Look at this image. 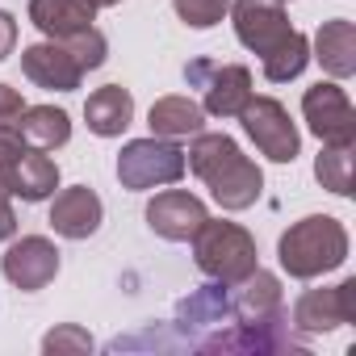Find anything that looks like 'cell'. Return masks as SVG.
<instances>
[{
	"label": "cell",
	"instance_id": "cell-21",
	"mask_svg": "<svg viewBox=\"0 0 356 356\" xmlns=\"http://www.w3.org/2000/svg\"><path fill=\"white\" fill-rule=\"evenodd\" d=\"M352 147L356 143H323V151L314 159L318 185L335 197H352Z\"/></svg>",
	"mask_w": 356,
	"mask_h": 356
},
{
	"label": "cell",
	"instance_id": "cell-28",
	"mask_svg": "<svg viewBox=\"0 0 356 356\" xmlns=\"http://www.w3.org/2000/svg\"><path fill=\"white\" fill-rule=\"evenodd\" d=\"M9 197H13V193H9V181H5V172H0V243L17 235V214H13Z\"/></svg>",
	"mask_w": 356,
	"mask_h": 356
},
{
	"label": "cell",
	"instance_id": "cell-25",
	"mask_svg": "<svg viewBox=\"0 0 356 356\" xmlns=\"http://www.w3.org/2000/svg\"><path fill=\"white\" fill-rule=\"evenodd\" d=\"M42 352H55V356L59 352H92V335L84 327H76V323H63L42 339Z\"/></svg>",
	"mask_w": 356,
	"mask_h": 356
},
{
	"label": "cell",
	"instance_id": "cell-20",
	"mask_svg": "<svg viewBox=\"0 0 356 356\" xmlns=\"http://www.w3.org/2000/svg\"><path fill=\"white\" fill-rule=\"evenodd\" d=\"M17 134L26 138V147L55 151L72 138V118L59 105H26V113L17 118Z\"/></svg>",
	"mask_w": 356,
	"mask_h": 356
},
{
	"label": "cell",
	"instance_id": "cell-30",
	"mask_svg": "<svg viewBox=\"0 0 356 356\" xmlns=\"http://www.w3.org/2000/svg\"><path fill=\"white\" fill-rule=\"evenodd\" d=\"M97 9H113V5H122V0H92Z\"/></svg>",
	"mask_w": 356,
	"mask_h": 356
},
{
	"label": "cell",
	"instance_id": "cell-14",
	"mask_svg": "<svg viewBox=\"0 0 356 356\" xmlns=\"http://www.w3.org/2000/svg\"><path fill=\"white\" fill-rule=\"evenodd\" d=\"M101 218H105V206H101V197L88 185L63 189L55 197V206H51V227L63 239H88V235H97L101 231Z\"/></svg>",
	"mask_w": 356,
	"mask_h": 356
},
{
	"label": "cell",
	"instance_id": "cell-3",
	"mask_svg": "<svg viewBox=\"0 0 356 356\" xmlns=\"http://www.w3.org/2000/svg\"><path fill=\"white\" fill-rule=\"evenodd\" d=\"M189 243H193V260H197V268H202L210 281L227 285V289H235L239 281H248V277L260 268L256 239H252V231H243L239 222L206 218Z\"/></svg>",
	"mask_w": 356,
	"mask_h": 356
},
{
	"label": "cell",
	"instance_id": "cell-8",
	"mask_svg": "<svg viewBox=\"0 0 356 356\" xmlns=\"http://www.w3.org/2000/svg\"><path fill=\"white\" fill-rule=\"evenodd\" d=\"M302 118L318 143H356V109L335 80H318L302 92Z\"/></svg>",
	"mask_w": 356,
	"mask_h": 356
},
{
	"label": "cell",
	"instance_id": "cell-29",
	"mask_svg": "<svg viewBox=\"0 0 356 356\" xmlns=\"http://www.w3.org/2000/svg\"><path fill=\"white\" fill-rule=\"evenodd\" d=\"M13 47H17V22H13V13L0 9V63L13 55Z\"/></svg>",
	"mask_w": 356,
	"mask_h": 356
},
{
	"label": "cell",
	"instance_id": "cell-23",
	"mask_svg": "<svg viewBox=\"0 0 356 356\" xmlns=\"http://www.w3.org/2000/svg\"><path fill=\"white\" fill-rule=\"evenodd\" d=\"M63 47L72 51V59L80 63V72H97V67L105 63V55H109V42H105V34H101L97 26H88V30L63 38Z\"/></svg>",
	"mask_w": 356,
	"mask_h": 356
},
{
	"label": "cell",
	"instance_id": "cell-17",
	"mask_svg": "<svg viewBox=\"0 0 356 356\" xmlns=\"http://www.w3.org/2000/svg\"><path fill=\"white\" fill-rule=\"evenodd\" d=\"M30 22L47 38L63 42V38H72L97 22V5L92 0H30Z\"/></svg>",
	"mask_w": 356,
	"mask_h": 356
},
{
	"label": "cell",
	"instance_id": "cell-5",
	"mask_svg": "<svg viewBox=\"0 0 356 356\" xmlns=\"http://www.w3.org/2000/svg\"><path fill=\"white\" fill-rule=\"evenodd\" d=\"M239 122L248 130V138L256 143L260 155H268L273 163H293L298 151H302V134L289 118V109L277 101V97H256L239 109Z\"/></svg>",
	"mask_w": 356,
	"mask_h": 356
},
{
	"label": "cell",
	"instance_id": "cell-1",
	"mask_svg": "<svg viewBox=\"0 0 356 356\" xmlns=\"http://www.w3.org/2000/svg\"><path fill=\"white\" fill-rule=\"evenodd\" d=\"M185 163L193 168V176L206 181L210 197L222 210H231V214L252 210L260 202V193H264V172L239 151V143L231 134H206V130H197L193 143H189V151H185Z\"/></svg>",
	"mask_w": 356,
	"mask_h": 356
},
{
	"label": "cell",
	"instance_id": "cell-6",
	"mask_svg": "<svg viewBox=\"0 0 356 356\" xmlns=\"http://www.w3.org/2000/svg\"><path fill=\"white\" fill-rule=\"evenodd\" d=\"M185 80L193 88H202V109L214 118H239V109L252 101V72L243 63L193 59L185 67Z\"/></svg>",
	"mask_w": 356,
	"mask_h": 356
},
{
	"label": "cell",
	"instance_id": "cell-11",
	"mask_svg": "<svg viewBox=\"0 0 356 356\" xmlns=\"http://www.w3.org/2000/svg\"><path fill=\"white\" fill-rule=\"evenodd\" d=\"M206 218H210L206 202L189 189H163L147 202V227L168 243H189Z\"/></svg>",
	"mask_w": 356,
	"mask_h": 356
},
{
	"label": "cell",
	"instance_id": "cell-22",
	"mask_svg": "<svg viewBox=\"0 0 356 356\" xmlns=\"http://www.w3.org/2000/svg\"><path fill=\"white\" fill-rule=\"evenodd\" d=\"M264 63V80L268 84H289V80H298L302 72H306V63H310V38L302 34V30H293V38L281 47V51H273L268 59H260Z\"/></svg>",
	"mask_w": 356,
	"mask_h": 356
},
{
	"label": "cell",
	"instance_id": "cell-18",
	"mask_svg": "<svg viewBox=\"0 0 356 356\" xmlns=\"http://www.w3.org/2000/svg\"><path fill=\"white\" fill-rule=\"evenodd\" d=\"M84 122H88V130H92L97 138H118V134L134 122V97H130V88L105 84V88H97V92H88V101H84Z\"/></svg>",
	"mask_w": 356,
	"mask_h": 356
},
{
	"label": "cell",
	"instance_id": "cell-4",
	"mask_svg": "<svg viewBox=\"0 0 356 356\" xmlns=\"http://www.w3.org/2000/svg\"><path fill=\"white\" fill-rule=\"evenodd\" d=\"M189 172L185 163V147H176V138H130L118 151V181L130 193H147V189H163L176 185Z\"/></svg>",
	"mask_w": 356,
	"mask_h": 356
},
{
	"label": "cell",
	"instance_id": "cell-27",
	"mask_svg": "<svg viewBox=\"0 0 356 356\" xmlns=\"http://www.w3.org/2000/svg\"><path fill=\"white\" fill-rule=\"evenodd\" d=\"M26 113V101H22V92L17 88H9V84H0V126H17V118Z\"/></svg>",
	"mask_w": 356,
	"mask_h": 356
},
{
	"label": "cell",
	"instance_id": "cell-16",
	"mask_svg": "<svg viewBox=\"0 0 356 356\" xmlns=\"http://www.w3.org/2000/svg\"><path fill=\"white\" fill-rule=\"evenodd\" d=\"M318 67L331 76V80H348L356 76V26L335 17V22H323L318 34H314V55Z\"/></svg>",
	"mask_w": 356,
	"mask_h": 356
},
{
	"label": "cell",
	"instance_id": "cell-10",
	"mask_svg": "<svg viewBox=\"0 0 356 356\" xmlns=\"http://www.w3.org/2000/svg\"><path fill=\"white\" fill-rule=\"evenodd\" d=\"M0 268H5V281L22 293H38L47 289L55 277H59V248L47 239V235H22L5 260H0Z\"/></svg>",
	"mask_w": 356,
	"mask_h": 356
},
{
	"label": "cell",
	"instance_id": "cell-13",
	"mask_svg": "<svg viewBox=\"0 0 356 356\" xmlns=\"http://www.w3.org/2000/svg\"><path fill=\"white\" fill-rule=\"evenodd\" d=\"M22 72H26L30 84L47 88V92H76L80 80H84V72H80V63L72 59V51H67L63 42H55V38L26 47V51H22Z\"/></svg>",
	"mask_w": 356,
	"mask_h": 356
},
{
	"label": "cell",
	"instance_id": "cell-12",
	"mask_svg": "<svg viewBox=\"0 0 356 356\" xmlns=\"http://www.w3.org/2000/svg\"><path fill=\"white\" fill-rule=\"evenodd\" d=\"M239 293L231 298V318L239 327H264L277 331V323H285V302H281V281L264 268H256L248 281L235 285Z\"/></svg>",
	"mask_w": 356,
	"mask_h": 356
},
{
	"label": "cell",
	"instance_id": "cell-15",
	"mask_svg": "<svg viewBox=\"0 0 356 356\" xmlns=\"http://www.w3.org/2000/svg\"><path fill=\"white\" fill-rule=\"evenodd\" d=\"M5 181H9V193L22 197V202H47V197L59 189V163H55L47 151L26 147V151L9 163Z\"/></svg>",
	"mask_w": 356,
	"mask_h": 356
},
{
	"label": "cell",
	"instance_id": "cell-9",
	"mask_svg": "<svg viewBox=\"0 0 356 356\" xmlns=\"http://www.w3.org/2000/svg\"><path fill=\"white\" fill-rule=\"evenodd\" d=\"M356 318V277H343L331 289H306L293 302V327L302 335H327Z\"/></svg>",
	"mask_w": 356,
	"mask_h": 356
},
{
	"label": "cell",
	"instance_id": "cell-24",
	"mask_svg": "<svg viewBox=\"0 0 356 356\" xmlns=\"http://www.w3.org/2000/svg\"><path fill=\"white\" fill-rule=\"evenodd\" d=\"M231 13V0H176V17L193 30H214Z\"/></svg>",
	"mask_w": 356,
	"mask_h": 356
},
{
	"label": "cell",
	"instance_id": "cell-7",
	"mask_svg": "<svg viewBox=\"0 0 356 356\" xmlns=\"http://www.w3.org/2000/svg\"><path fill=\"white\" fill-rule=\"evenodd\" d=\"M231 17H235V38L260 59H268L273 51H281L293 38L285 0H235Z\"/></svg>",
	"mask_w": 356,
	"mask_h": 356
},
{
	"label": "cell",
	"instance_id": "cell-26",
	"mask_svg": "<svg viewBox=\"0 0 356 356\" xmlns=\"http://www.w3.org/2000/svg\"><path fill=\"white\" fill-rule=\"evenodd\" d=\"M26 151V138L17 134V126H0V172H9V163Z\"/></svg>",
	"mask_w": 356,
	"mask_h": 356
},
{
	"label": "cell",
	"instance_id": "cell-2",
	"mask_svg": "<svg viewBox=\"0 0 356 356\" xmlns=\"http://www.w3.org/2000/svg\"><path fill=\"white\" fill-rule=\"evenodd\" d=\"M277 260L293 281H314L335 273L348 260V231L339 218L331 214H310L302 222H293L281 243H277Z\"/></svg>",
	"mask_w": 356,
	"mask_h": 356
},
{
	"label": "cell",
	"instance_id": "cell-19",
	"mask_svg": "<svg viewBox=\"0 0 356 356\" xmlns=\"http://www.w3.org/2000/svg\"><path fill=\"white\" fill-rule=\"evenodd\" d=\"M147 126L159 138H193L206 126V109L193 97H159L147 113Z\"/></svg>",
	"mask_w": 356,
	"mask_h": 356
}]
</instances>
